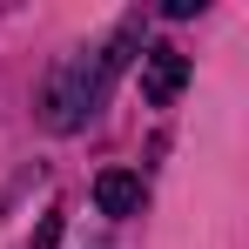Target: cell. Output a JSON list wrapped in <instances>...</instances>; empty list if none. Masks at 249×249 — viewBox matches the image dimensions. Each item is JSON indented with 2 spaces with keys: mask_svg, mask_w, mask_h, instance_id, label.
Returning <instances> with one entry per match:
<instances>
[{
  "mask_svg": "<svg viewBox=\"0 0 249 249\" xmlns=\"http://www.w3.org/2000/svg\"><path fill=\"white\" fill-rule=\"evenodd\" d=\"M182 88H189V54L182 47H148L142 54V94H148V108H168Z\"/></svg>",
  "mask_w": 249,
  "mask_h": 249,
  "instance_id": "obj_2",
  "label": "cell"
},
{
  "mask_svg": "<svg viewBox=\"0 0 249 249\" xmlns=\"http://www.w3.org/2000/svg\"><path fill=\"white\" fill-rule=\"evenodd\" d=\"M128 47H135V20H128L122 34L108 47H88V54H68L61 68H54V81H47L41 108H47V128L54 135H74L101 115V101H108V81L128 68Z\"/></svg>",
  "mask_w": 249,
  "mask_h": 249,
  "instance_id": "obj_1",
  "label": "cell"
},
{
  "mask_svg": "<svg viewBox=\"0 0 249 249\" xmlns=\"http://www.w3.org/2000/svg\"><path fill=\"white\" fill-rule=\"evenodd\" d=\"M54 236H61V209H54L41 229H34V243H27V249H54Z\"/></svg>",
  "mask_w": 249,
  "mask_h": 249,
  "instance_id": "obj_4",
  "label": "cell"
},
{
  "mask_svg": "<svg viewBox=\"0 0 249 249\" xmlns=\"http://www.w3.org/2000/svg\"><path fill=\"white\" fill-rule=\"evenodd\" d=\"M142 202H148V189H142L135 168H101L94 175V209L101 215H142Z\"/></svg>",
  "mask_w": 249,
  "mask_h": 249,
  "instance_id": "obj_3",
  "label": "cell"
}]
</instances>
